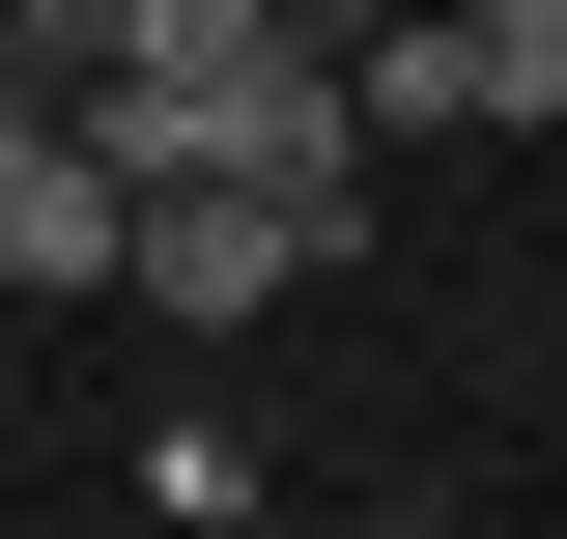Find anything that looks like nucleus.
Listing matches in <instances>:
<instances>
[{"mask_svg": "<svg viewBox=\"0 0 567 539\" xmlns=\"http://www.w3.org/2000/svg\"><path fill=\"white\" fill-rule=\"evenodd\" d=\"M256 482H284V455H256V426H199V398L142 426V511H171V539H227V511H256Z\"/></svg>", "mask_w": 567, "mask_h": 539, "instance_id": "4", "label": "nucleus"}, {"mask_svg": "<svg viewBox=\"0 0 567 539\" xmlns=\"http://www.w3.org/2000/svg\"><path fill=\"white\" fill-rule=\"evenodd\" d=\"M312 256H341V227L284 200V171H142V227H114V284H142L171 340H227V313H284Z\"/></svg>", "mask_w": 567, "mask_h": 539, "instance_id": "1", "label": "nucleus"}, {"mask_svg": "<svg viewBox=\"0 0 567 539\" xmlns=\"http://www.w3.org/2000/svg\"><path fill=\"white\" fill-rule=\"evenodd\" d=\"M114 227H142V171H114V142L58 114V85H29V114H0V313H58V284H114Z\"/></svg>", "mask_w": 567, "mask_h": 539, "instance_id": "2", "label": "nucleus"}, {"mask_svg": "<svg viewBox=\"0 0 567 539\" xmlns=\"http://www.w3.org/2000/svg\"><path fill=\"white\" fill-rule=\"evenodd\" d=\"M256 0H58V114H114V85H171V58H227Z\"/></svg>", "mask_w": 567, "mask_h": 539, "instance_id": "3", "label": "nucleus"}]
</instances>
